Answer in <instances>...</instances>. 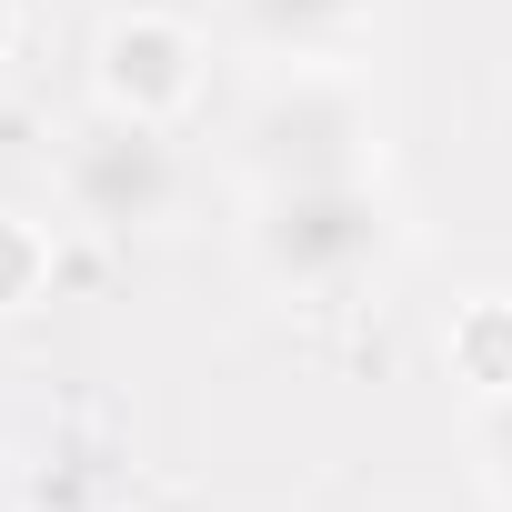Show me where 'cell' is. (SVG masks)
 I'll list each match as a JSON object with an SVG mask.
<instances>
[{
    "instance_id": "6da1fadb",
    "label": "cell",
    "mask_w": 512,
    "mask_h": 512,
    "mask_svg": "<svg viewBox=\"0 0 512 512\" xmlns=\"http://www.w3.org/2000/svg\"><path fill=\"white\" fill-rule=\"evenodd\" d=\"M382 251H392V201L362 171L352 181H272L251 201V272L272 292L332 302L382 272Z\"/></svg>"
},
{
    "instance_id": "7a4b0ae2",
    "label": "cell",
    "mask_w": 512,
    "mask_h": 512,
    "mask_svg": "<svg viewBox=\"0 0 512 512\" xmlns=\"http://www.w3.org/2000/svg\"><path fill=\"white\" fill-rule=\"evenodd\" d=\"M241 161H251V181H352L362 161H372V111H362V91L332 71V61H302L292 81H272L262 101H251V121H241Z\"/></svg>"
},
{
    "instance_id": "3957f363",
    "label": "cell",
    "mask_w": 512,
    "mask_h": 512,
    "mask_svg": "<svg viewBox=\"0 0 512 512\" xmlns=\"http://www.w3.org/2000/svg\"><path fill=\"white\" fill-rule=\"evenodd\" d=\"M181 191V161H171V131L141 121V111H91L71 141H61V201L91 221V231H151Z\"/></svg>"
},
{
    "instance_id": "277c9868",
    "label": "cell",
    "mask_w": 512,
    "mask_h": 512,
    "mask_svg": "<svg viewBox=\"0 0 512 512\" xmlns=\"http://www.w3.org/2000/svg\"><path fill=\"white\" fill-rule=\"evenodd\" d=\"M201 61V41L181 31V21H161V11H131V21H111L101 31V111H141V121H171L181 101H191V71Z\"/></svg>"
},
{
    "instance_id": "5b68a950",
    "label": "cell",
    "mask_w": 512,
    "mask_h": 512,
    "mask_svg": "<svg viewBox=\"0 0 512 512\" xmlns=\"http://www.w3.org/2000/svg\"><path fill=\"white\" fill-rule=\"evenodd\" d=\"M231 21L302 71V61H342L372 31V0H231Z\"/></svg>"
},
{
    "instance_id": "8992f818",
    "label": "cell",
    "mask_w": 512,
    "mask_h": 512,
    "mask_svg": "<svg viewBox=\"0 0 512 512\" xmlns=\"http://www.w3.org/2000/svg\"><path fill=\"white\" fill-rule=\"evenodd\" d=\"M41 282H51V251H41V231H31L21 211H0V312H21Z\"/></svg>"
},
{
    "instance_id": "52a82bcc",
    "label": "cell",
    "mask_w": 512,
    "mask_h": 512,
    "mask_svg": "<svg viewBox=\"0 0 512 512\" xmlns=\"http://www.w3.org/2000/svg\"><path fill=\"white\" fill-rule=\"evenodd\" d=\"M472 462H482V482L512 502V392H482V422H472Z\"/></svg>"
},
{
    "instance_id": "ba28073f",
    "label": "cell",
    "mask_w": 512,
    "mask_h": 512,
    "mask_svg": "<svg viewBox=\"0 0 512 512\" xmlns=\"http://www.w3.org/2000/svg\"><path fill=\"white\" fill-rule=\"evenodd\" d=\"M0 51H11V0H0Z\"/></svg>"
},
{
    "instance_id": "9c48e42d",
    "label": "cell",
    "mask_w": 512,
    "mask_h": 512,
    "mask_svg": "<svg viewBox=\"0 0 512 512\" xmlns=\"http://www.w3.org/2000/svg\"><path fill=\"white\" fill-rule=\"evenodd\" d=\"M0 512H11V492H0Z\"/></svg>"
}]
</instances>
